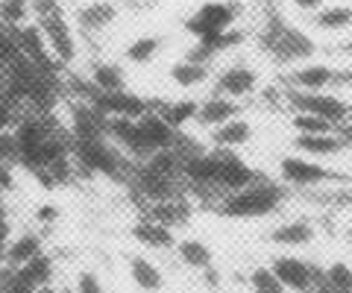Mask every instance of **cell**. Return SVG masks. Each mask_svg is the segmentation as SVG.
Wrapping results in <instances>:
<instances>
[{
    "mask_svg": "<svg viewBox=\"0 0 352 293\" xmlns=\"http://www.w3.org/2000/svg\"><path fill=\"white\" fill-rule=\"evenodd\" d=\"M285 200V188L276 185L270 179H256L252 185L232 191L229 197L220 202V214L226 217H241V220H250V217H267L282 205Z\"/></svg>",
    "mask_w": 352,
    "mask_h": 293,
    "instance_id": "1",
    "label": "cell"
},
{
    "mask_svg": "<svg viewBox=\"0 0 352 293\" xmlns=\"http://www.w3.org/2000/svg\"><path fill=\"white\" fill-rule=\"evenodd\" d=\"M261 45L273 59L285 62V65L308 62L317 53V45L311 41V36H305L302 30L285 24L279 15L270 18V24H267V30H264V36H261Z\"/></svg>",
    "mask_w": 352,
    "mask_h": 293,
    "instance_id": "2",
    "label": "cell"
},
{
    "mask_svg": "<svg viewBox=\"0 0 352 293\" xmlns=\"http://www.w3.org/2000/svg\"><path fill=\"white\" fill-rule=\"evenodd\" d=\"M76 159H80V165H82L85 170L103 173V176H112V179H126V176H129L126 159L120 156L106 138H97V141H76Z\"/></svg>",
    "mask_w": 352,
    "mask_h": 293,
    "instance_id": "3",
    "label": "cell"
},
{
    "mask_svg": "<svg viewBox=\"0 0 352 293\" xmlns=\"http://www.w3.org/2000/svg\"><path fill=\"white\" fill-rule=\"evenodd\" d=\"M288 103L294 106V112H311V115H320L326 121H332L335 126L344 124L352 108L340 100L335 94H326V91H302V89H291L288 91Z\"/></svg>",
    "mask_w": 352,
    "mask_h": 293,
    "instance_id": "4",
    "label": "cell"
},
{
    "mask_svg": "<svg viewBox=\"0 0 352 293\" xmlns=\"http://www.w3.org/2000/svg\"><path fill=\"white\" fill-rule=\"evenodd\" d=\"M279 176H282V182H288L294 188H311V185H323V182L340 179L335 170H329L311 159H302V156H282Z\"/></svg>",
    "mask_w": 352,
    "mask_h": 293,
    "instance_id": "5",
    "label": "cell"
},
{
    "mask_svg": "<svg viewBox=\"0 0 352 293\" xmlns=\"http://www.w3.org/2000/svg\"><path fill=\"white\" fill-rule=\"evenodd\" d=\"M38 18V27L44 30V38L50 45V53L56 56V62L62 65H71L76 59V41H74V32L65 21L62 9H53V12H44V15H36Z\"/></svg>",
    "mask_w": 352,
    "mask_h": 293,
    "instance_id": "6",
    "label": "cell"
},
{
    "mask_svg": "<svg viewBox=\"0 0 352 293\" xmlns=\"http://www.w3.org/2000/svg\"><path fill=\"white\" fill-rule=\"evenodd\" d=\"M15 38H18L21 56L30 59L32 65H38L44 73H53L56 68H62V62H56V56L50 53V45H47V38H44V30L38 27V21L36 24H21Z\"/></svg>",
    "mask_w": 352,
    "mask_h": 293,
    "instance_id": "7",
    "label": "cell"
},
{
    "mask_svg": "<svg viewBox=\"0 0 352 293\" xmlns=\"http://www.w3.org/2000/svg\"><path fill=\"white\" fill-rule=\"evenodd\" d=\"M91 106L97 112H103L106 117H132V121H138V117L150 115V103L144 97L129 94L126 89L124 91H97Z\"/></svg>",
    "mask_w": 352,
    "mask_h": 293,
    "instance_id": "8",
    "label": "cell"
},
{
    "mask_svg": "<svg viewBox=\"0 0 352 293\" xmlns=\"http://www.w3.org/2000/svg\"><path fill=\"white\" fill-rule=\"evenodd\" d=\"M106 132L112 135L120 144V150L129 153L132 159H150L153 153H156L153 144L147 141V135H144V129H141V124L132 121V117H109Z\"/></svg>",
    "mask_w": 352,
    "mask_h": 293,
    "instance_id": "9",
    "label": "cell"
},
{
    "mask_svg": "<svg viewBox=\"0 0 352 293\" xmlns=\"http://www.w3.org/2000/svg\"><path fill=\"white\" fill-rule=\"evenodd\" d=\"M232 21H235V9L229 3H206L185 21V30H188L191 36L203 38V36H212V32L232 30Z\"/></svg>",
    "mask_w": 352,
    "mask_h": 293,
    "instance_id": "10",
    "label": "cell"
},
{
    "mask_svg": "<svg viewBox=\"0 0 352 293\" xmlns=\"http://www.w3.org/2000/svg\"><path fill=\"white\" fill-rule=\"evenodd\" d=\"M273 273L279 276V281H282V285L288 288L291 293H305V290H311L314 281H317V270H314L311 264L300 261V258H291V255L276 258V261H273Z\"/></svg>",
    "mask_w": 352,
    "mask_h": 293,
    "instance_id": "11",
    "label": "cell"
},
{
    "mask_svg": "<svg viewBox=\"0 0 352 293\" xmlns=\"http://www.w3.org/2000/svg\"><path fill=\"white\" fill-rule=\"evenodd\" d=\"M132 179H135L138 191L153 202H168V200H176V194H179V176H164V173H156L144 165H141V170Z\"/></svg>",
    "mask_w": 352,
    "mask_h": 293,
    "instance_id": "12",
    "label": "cell"
},
{
    "mask_svg": "<svg viewBox=\"0 0 352 293\" xmlns=\"http://www.w3.org/2000/svg\"><path fill=\"white\" fill-rule=\"evenodd\" d=\"M258 85V73L247 68V65H232V68H226L223 73L217 77L214 82V94H223V97H232V100H241V97H247L256 91Z\"/></svg>",
    "mask_w": 352,
    "mask_h": 293,
    "instance_id": "13",
    "label": "cell"
},
{
    "mask_svg": "<svg viewBox=\"0 0 352 293\" xmlns=\"http://www.w3.org/2000/svg\"><path fill=\"white\" fill-rule=\"evenodd\" d=\"M220 150V147H217ZM258 179V173L247 167L244 161H241L235 153H229V150H220V176H217V188H226L229 194L232 191H241L252 185V182Z\"/></svg>",
    "mask_w": 352,
    "mask_h": 293,
    "instance_id": "14",
    "label": "cell"
},
{
    "mask_svg": "<svg viewBox=\"0 0 352 293\" xmlns=\"http://www.w3.org/2000/svg\"><path fill=\"white\" fill-rule=\"evenodd\" d=\"M141 129H144L147 141L153 144V150H170V147H179V129L170 126L159 112H150L144 117H138Z\"/></svg>",
    "mask_w": 352,
    "mask_h": 293,
    "instance_id": "15",
    "label": "cell"
},
{
    "mask_svg": "<svg viewBox=\"0 0 352 293\" xmlns=\"http://www.w3.org/2000/svg\"><path fill=\"white\" fill-rule=\"evenodd\" d=\"M338 80V73L332 71V65H302L291 73V85L302 91H323Z\"/></svg>",
    "mask_w": 352,
    "mask_h": 293,
    "instance_id": "16",
    "label": "cell"
},
{
    "mask_svg": "<svg viewBox=\"0 0 352 293\" xmlns=\"http://www.w3.org/2000/svg\"><path fill=\"white\" fill-rule=\"evenodd\" d=\"M238 103L232 100V97H223V94H214L208 97L206 103H200V112H197V121H200L203 126H220L226 121H232V117H238Z\"/></svg>",
    "mask_w": 352,
    "mask_h": 293,
    "instance_id": "17",
    "label": "cell"
},
{
    "mask_svg": "<svg viewBox=\"0 0 352 293\" xmlns=\"http://www.w3.org/2000/svg\"><path fill=\"white\" fill-rule=\"evenodd\" d=\"M294 147L305 156H335L344 150V138L335 135V132H317V135L300 132L294 138Z\"/></svg>",
    "mask_w": 352,
    "mask_h": 293,
    "instance_id": "18",
    "label": "cell"
},
{
    "mask_svg": "<svg viewBox=\"0 0 352 293\" xmlns=\"http://www.w3.org/2000/svg\"><path fill=\"white\" fill-rule=\"evenodd\" d=\"M212 138H214V144L220 150H235V147L247 144V141L252 138V126L247 121H241V117H232V121L214 126V135Z\"/></svg>",
    "mask_w": 352,
    "mask_h": 293,
    "instance_id": "19",
    "label": "cell"
},
{
    "mask_svg": "<svg viewBox=\"0 0 352 293\" xmlns=\"http://www.w3.org/2000/svg\"><path fill=\"white\" fill-rule=\"evenodd\" d=\"M270 241L282 244V246H305L314 241V226L308 220H291V223L279 226V229H273Z\"/></svg>",
    "mask_w": 352,
    "mask_h": 293,
    "instance_id": "20",
    "label": "cell"
},
{
    "mask_svg": "<svg viewBox=\"0 0 352 293\" xmlns=\"http://www.w3.org/2000/svg\"><path fill=\"white\" fill-rule=\"evenodd\" d=\"M132 237H135L138 244H144V246H153V249H168V246L176 244L170 226H164V223H159V220L138 223L135 229H132Z\"/></svg>",
    "mask_w": 352,
    "mask_h": 293,
    "instance_id": "21",
    "label": "cell"
},
{
    "mask_svg": "<svg viewBox=\"0 0 352 293\" xmlns=\"http://www.w3.org/2000/svg\"><path fill=\"white\" fill-rule=\"evenodd\" d=\"M91 85L97 91H124L126 89V73L120 71V65L97 62L91 68Z\"/></svg>",
    "mask_w": 352,
    "mask_h": 293,
    "instance_id": "22",
    "label": "cell"
},
{
    "mask_svg": "<svg viewBox=\"0 0 352 293\" xmlns=\"http://www.w3.org/2000/svg\"><path fill=\"white\" fill-rule=\"evenodd\" d=\"M170 80L179 85V89H194V85H200V82L208 80V65L182 59V62H176L170 68Z\"/></svg>",
    "mask_w": 352,
    "mask_h": 293,
    "instance_id": "23",
    "label": "cell"
},
{
    "mask_svg": "<svg viewBox=\"0 0 352 293\" xmlns=\"http://www.w3.org/2000/svg\"><path fill=\"white\" fill-rule=\"evenodd\" d=\"M36 255H41V241H38V235H21L15 244L6 246V261H9V267H24V264L32 261Z\"/></svg>",
    "mask_w": 352,
    "mask_h": 293,
    "instance_id": "24",
    "label": "cell"
},
{
    "mask_svg": "<svg viewBox=\"0 0 352 293\" xmlns=\"http://www.w3.org/2000/svg\"><path fill=\"white\" fill-rule=\"evenodd\" d=\"M129 273H132V281L141 288V290H159L162 288V273H159V267L147 261L144 255H135L129 261Z\"/></svg>",
    "mask_w": 352,
    "mask_h": 293,
    "instance_id": "25",
    "label": "cell"
},
{
    "mask_svg": "<svg viewBox=\"0 0 352 293\" xmlns=\"http://www.w3.org/2000/svg\"><path fill=\"white\" fill-rule=\"evenodd\" d=\"M314 24L320 30H346L352 27V6H326L314 12Z\"/></svg>",
    "mask_w": 352,
    "mask_h": 293,
    "instance_id": "26",
    "label": "cell"
},
{
    "mask_svg": "<svg viewBox=\"0 0 352 293\" xmlns=\"http://www.w3.org/2000/svg\"><path fill=\"white\" fill-rule=\"evenodd\" d=\"M197 112H200V103H194V100H176V103H168V106H162V117L168 121L170 126H185L188 121H194Z\"/></svg>",
    "mask_w": 352,
    "mask_h": 293,
    "instance_id": "27",
    "label": "cell"
},
{
    "mask_svg": "<svg viewBox=\"0 0 352 293\" xmlns=\"http://www.w3.org/2000/svg\"><path fill=\"white\" fill-rule=\"evenodd\" d=\"M179 258L194 270H208L212 267V249L203 241H182L179 244Z\"/></svg>",
    "mask_w": 352,
    "mask_h": 293,
    "instance_id": "28",
    "label": "cell"
},
{
    "mask_svg": "<svg viewBox=\"0 0 352 293\" xmlns=\"http://www.w3.org/2000/svg\"><path fill=\"white\" fill-rule=\"evenodd\" d=\"M159 47H162V38H156V36H141V38H135L126 47V59L132 65H147L159 53Z\"/></svg>",
    "mask_w": 352,
    "mask_h": 293,
    "instance_id": "29",
    "label": "cell"
},
{
    "mask_svg": "<svg viewBox=\"0 0 352 293\" xmlns=\"http://www.w3.org/2000/svg\"><path fill=\"white\" fill-rule=\"evenodd\" d=\"M250 285H252V293H291L279 281V276L273 273V267H256L250 276Z\"/></svg>",
    "mask_w": 352,
    "mask_h": 293,
    "instance_id": "30",
    "label": "cell"
},
{
    "mask_svg": "<svg viewBox=\"0 0 352 293\" xmlns=\"http://www.w3.org/2000/svg\"><path fill=\"white\" fill-rule=\"evenodd\" d=\"M291 124L296 132H305V135H317V132H335V124L326 121L320 115H311V112H296L291 117Z\"/></svg>",
    "mask_w": 352,
    "mask_h": 293,
    "instance_id": "31",
    "label": "cell"
},
{
    "mask_svg": "<svg viewBox=\"0 0 352 293\" xmlns=\"http://www.w3.org/2000/svg\"><path fill=\"white\" fill-rule=\"evenodd\" d=\"M112 18H115V6H109V3H91V6H85L82 12H80V24L85 30H100Z\"/></svg>",
    "mask_w": 352,
    "mask_h": 293,
    "instance_id": "32",
    "label": "cell"
},
{
    "mask_svg": "<svg viewBox=\"0 0 352 293\" xmlns=\"http://www.w3.org/2000/svg\"><path fill=\"white\" fill-rule=\"evenodd\" d=\"M21 270H24V276H27L36 288L50 285V279H53V261H50L47 255H36L32 261H27Z\"/></svg>",
    "mask_w": 352,
    "mask_h": 293,
    "instance_id": "33",
    "label": "cell"
},
{
    "mask_svg": "<svg viewBox=\"0 0 352 293\" xmlns=\"http://www.w3.org/2000/svg\"><path fill=\"white\" fill-rule=\"evenodd\" d=\"M36 290L38 288L24 276V270H21V267L0 273V293H36Z\"/></svg>",
    "mask_w": 352,
    "mask_h": 293,
    "instance_id": "34",
    "label": "cell"
},
{
    "mask_svg": "<svg viewBox=\"0 0 352 293\" xmlns=\"http://www.w3.org/2000/svg\"><path fill=\"white\" fill-rule=\"evenodd\" d=\"M326 285L335 293H352V267H346L344 261H338L326 270Z\"/></svg>",
    "mask_w": 352,
    "mask_h": 293,
    "instance_id": "35",
    "label": "cell"
},
{
    "mask_svg": "<svg viewBox=\"0 0 352 293\" xmlns=\"http://www.w3.org/2000/svg\"><path fill=\"white\" fill-rule=\"evenodd\" d=\"M153 220H159L164 226H173V223H179L185 220V209H179V202H156V209H153Z\"/></svg>",
    "mask_w": 352,
    "mask_h": 293,
    "instance_id": "36",
    "label": "cell"
},
{
    "mask_svg": "<svg viewBox=\"0 0 352 293\" xmlns=\"http://www.w3.org/2000/svg\"><path fill=\"white\" fill-rule=\"evenodd\" d=\"M0 18L12 27H21L27 21V0H3L0 6Z\"/></svg>",
    "mask_w": 352,
    "mask_h": 293,
    "instance_id": "37",
    "label": "cell"
},
{
    "mask_svg": "<svg viewBox=\"0 0 352 293\" xmlns=\"http://www.w3.org/2000/svg\"><path fill=\"white\" fill-rule=\"evenodd\" d=\"M21 59V47H18V38L12 36H3L0 32V65H12Z\"/></svg>",
    "mask_w": 352,
    "mask_h": 293,
    "instance_id": "38",
    "label": "cell"
},
{
    "mask_svg": "<svg viewBox=\"0 0 352 293\" xmlns=\"http://www.w3.org/2000/svg\"><path fill=\"white\" fill-rule=\"evenodd\" d=\"M76 293H103V281L91 270H82L80 279H76Z\"/></svg>",
    "mask_w": 352,
    "mask_h": 293,
    "instance_id": "39",
    "label": "cell"
},
{
    "mask_svg": "<svg viewBox=\"0 0 352 293\" xmlns=\"http://www.w3.org/2000/svg\"><path fill=\"white\" fill-rule=\"evenodd\" d=\"M9 126H12V106L0 97V132H6Z\"/></svg>",
    "mask_w": 352,
    "mask_h": 293,
    "instance_id": "40",
    "label": "cell"
},
{
    "mask_svg": "<svg viewBox=\"0 0 352 293\" xmlns=\"http://www.w3.org/2000/svg\"><path fill=\"white\" fill-rule=\"evenodd\" d=\"M296 9H302V12H317V9H323V0H291Z\"/></svg>",
    "mask_w": 352,
    "mask_h": 293,
    "instance_id": "41",
    "label": "cell"
},
{
    "mask_svg": "<svg viewBox=\"0 0 352 293\" xmlns=\"http://www.w3.org/2000/svg\"><path fill=\"white\" fill-rule=\"evenodd\" d=\"M56 217H59L56 205H41V209H38V220H41V223H53Z\"/></svg>",
    "mask_w": 352,
    "mask_h": 293,
    "instance_id": "42",
    "label": "cell"
},
{
    "mask_svg": "<svg viewBox=\"0 0 352 293\" xmlns=\"http://www.w3.org/2000/svg\"><path fill=\"white\" fill-rule=\"evenodd\" d=\"M6 237H9V223L3 217V220H0V264H3V258H6Z\"/></svg>",
    "mask_w": 352,
    "mask_h": 293,
    "instance_id": "43",
    "label": "cell"
},
{
    "mask_svg": "<svg viewBox=\"0 0 352 293\" xmlns=\"http://www.w3.org/2000/svg\"><path fill=\"white\" fill-rule=\"evenodd\" d=\"M0 188H12V173H9L3 159H0Z\"/></svg>",
    "mask_w": 352,
    "mask_h": 293,
    "instance_id": "44",
    "label": "cell"
},
{
    "mask_svg": "<svg viewBox=\"0 0 352 293\" xmlns=\"http://www.w3.org/2000/svg\"><path fill=\"white\" fill-rule=\"evenodd\" d=\"M36 293H56V290H53V288H50V285H44V288H38V290H36Z\"/></svg>",
    "mask_w": 352,
    "mask_h": 293,
    "instance_id": "45",
    "label": "cell"
},
{
    "mask_svg": "<svg viewBox=\"0 0 352 293\" xmlns=\"http://www.w3.org/2000/svg\"><path fill=\"white\" fill-rule=\"evenodd\" d=\"M344 53H349V56H352V38H349L346 45H344Z\"/></svg>",
    "mask_w": 352,
    "mask_h": 293,
    "instance_id": "46",
    "label": "cell"
},
{
    "mask_svg": "<svg viewBox=\"0 0 352 293\" xmlns=\"http://www.w3.org/2000/svg\"><path fill=\"white\" fill-rule=\"evenodd\" d=\"M305 293H335V290H329V288L323 290V288H320V290H305Z\"/></svg>",
    "mask_w": 352,
    "mask_h": 293,
    "instance_id": "47",
    "label": "cell"
},
{
    "mask_svg": "<svg viewBox=\"0 0 352 293\" xmlns=\"http://www.w3.org/2000/svg\"><path fill=\"white\" fill-rule=\"evenodd\" d=\"M0 220H3V197H0Z\"/></svg>",
    "mask_w": 352,
    "mask_h": 293,
    "instance_id": "48",
    "label": "cell"
},
{
    "mask_svg": "<svg viewBox=\"0 0 352 293\" xmlns=\"http://www.w3.org/2000/svg\"><path fill=\"white\" fill-rule=\"evenodd\" d=\"M264 3H270V6H273V3H279V0H264Z\"/></svg>",
    "mask_w": 352,
    "mask_h": 293,
    "instance_id": "49",
    "label": "cell"
},
{
    "mask_svg": "<svg viewBox=\"0 0 352 293\" xmlns=\"http://www.w3.org/2000/svg\"><path fill=\"white\" fill-rule=\"evenodd\" d=\"M349 237H352V229H349Z\"/></svg>",
    "mask_w": 352,
    "mask_h": 293,
    "instance_id": "50",
    "label": "cell"
},
{
    "mask_svg": "<svg viewBox=\"0 0 352 293\" xmlns=\"http://www.w3.org/2000/svg\"><path fill=\"white\" fill-rule=\"evenodd\" d=\"M349 135H352V129H349Z\"/></svg>",
    "mask_w": 352,
    "mask_h": 293,
    "instance_id": "51",
    "label": "cell"
},
{
    "mask_svg": "<svg viewBox=\"0 0 352 293\" xmlns=\"http://www.w3.org/2000/svg\"><path fill=\"white\" fill-rule=\"evenodd\" d=\"M0 21H3V18H0Z\"/></svg>",
    "mask_w": 352,
    "mask_h": 293,
    "instance_id": "52",
    "label": "cell"
}]
</instances>
